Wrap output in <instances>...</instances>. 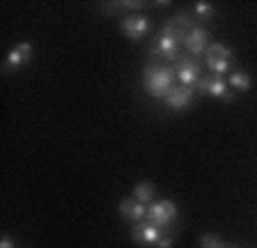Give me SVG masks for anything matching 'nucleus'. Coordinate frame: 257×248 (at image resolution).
<instances>
[{
    "instance_id": "18",
    "label": "nucleus",
    "mask_w": 257,
    "mask_h": 248,
    "mask_svg": "<svg viewBox=\"0 0 257 248\" xmlns=\"http://www.w3.org/2000/svg\"><path fill=\"white\" fill-rule=\"evenodd\" d=\"M0 248H14V239L7 237V234H5V237L0 239Z\"/></svg>"
},
{
    "instance_id": "9",
    "label": "nucleus",
    "mask_w": 257,
    "mask_h": 248,
    "mask_svg": "<svg viewBox=\"0 0 257 248\" xmlns=\"http://www.w3.org/2000/svg\"><path fill=\"white\" fill-rule=\"evenodd\" d=\"M30 60H32V44L30 42H19L14 49L7 53L3 71L10 74V71H14V69H21V67H26Z\"/></svg>"
},
{
    "instance_id": "12",
    "label": "nucleus",
    "mask_w": 257,
    "mask_h": 248,
    "mask_svg": "<svg viewBox=\"0 0 257 248\" xmlns=\"http://www.w3.org/2000/svg\"><path fill=\"white\" fill-rule=\"evenodd\" d=\"M193 87H186V85H175L170 92H168V97L163 99L166 101L168 108H172V110H186L188 106H191L193 101Z\"/></svg>"
},
{
    "instance_id": "11",
    "label": "nucleus",
    "mask_w": 257,
    "mask_h": 248,
    "mask_svg": "<svg viewBox=\"0 0 257 248\" xmlns=\"http://www.w3.org/2000/svg\"><path fill=\"white\" fill-rule=\"evenodd\" d=\"M147 207L150 205H143L134 195H128V198H124L122 202H119V214H122V218L128 223H143L145 218H147Z\"/></svg>"
},
{
    "instance_id": "1",
    "label": "nucleus",
    "mask_w": 257,
    "mask_h": 248,
    "mask_svg": "<svg viewBox=\"0 0 257 248\" xmlns=\"http://www.w3.org/2000/svg\"><path fill=\"white\" fill-rule=\"evenodd\" d=\"M182 44H184V37L168 23L166 28H161V33L154 37V42L150 46V55L152 60H156V65H170V62L179 60Z\"/></svg>"
},
{
    "instance_id": "4",
    "label": "nucleus",
    "mask_w": 257,
    "mask_h": 248,
    "mask_svg": "<svg viewBox=\"0 0 257 248\" xmlns=\"http://www.w3.org/2000/svg\"><path fill=\"white\" fill-rule=\"evenodd\" d=\"M209 71L216 76H225L227 71L234 69V53H232L225 44H209L207 53H204Z\"/></svg>"
},
{
    "instance_id": "17",
    "label": "nucleus",
    "mask_w": 257,
    "mask_h": 248,
    "mask_svg": "<svg viewBox=\"0 0 257 248\" xmlns=\"http://www.w3.org/2000/svg\"><path fill=\"white\" fill-rule=\"evenodd\" d=\"M172 246H175V237H172V232H163L154 248H172Z\"/></svg>"
},
{
    "instance_id": "6",
    "label": "nucleus",
    "mask_w": 257,
    "mask_h": 248,
    "mask_svg": "<svg viewBox=\"0 0 257 248\" xmlns=\"http://www.w3.org/2000/svg\"><path fill=\"white\" fill-rule=\"evenodd\" d=\"M119 30H122L124 37H128L131 42H140V39H145L147 35H150L152 30V21L150 17H145V14H128V17L122 19V23H119Z\"/></svg>"
},
{
    "instance_id": "2",
    "label": "nucleus",
    "mask_w": 257,
    "mask_h": 248,
    "mask_svg": "<svg viewBox=\"0 0 257 248\" xmlns=\"http://www.w3.org/2000/svg\"><path fill=\"white\" fill-rule=\"evenodd\" d=\"M175 69L168 65H152L143 71V87L154 99H166L168 92L175 87Z\"/></svg>"
},
{
    "instance_id": "13",
    "label": "nucleus",
    "mask_w": 257,
    "mask_h": 248,
    "mask_svg": "<svg viewBox=\"0 0 257 248\" xmlns=\"http://www.w3.org/2000/svg\"><path fill=\"white\" fill-rule=\"evenodd\" d=\"M227 83H230V87L234 92H248L252 87V76L246 69H232Z\"/></svg>"
},
{
    "instance_id": "15",
    "label": "nucleus",
    "mask_w": 257,
    "mask_h": 248,
    "mask_svg": "<svg viewBox=\"0 0 257 248\" xmlns=\"http://www.w3.org/2000/svg\"><path fill=\"white\" fill-rule=\"evenodd\" d=\"M214 5L211 3H204V0H200V3H195L193 5V17L198 19V21H209V19H214Z\"/></svg>"
},
{
    "instance_id": "10",
    "label": "nucleus",
    "mask_w": 257,
    "mask_h": 248,
    "mask_svg": "<svg viewBox=\"0 0 257 248\" xmlns=\"http://www.w3.org/2000/svg\"><path fill=\"white\" fill-rule=\"evenodd\" d=\"M161 234H163V230L152 225V223H147V221L136 223L134 230H131V237H134V241L138 243V246H156Z\"/></svg>"
},
{
    "instance_id": "16",
    "label": "nucleus",
    "mask_w": 257,
    "mask_h": 248,
    "mask_svg": "<svg viewBox=\"0 0 257 248\" xmlns=\"http://www.w3.org/2000/svg\"><path fill=\"white\" fill-rule=\"evenodd\" d=\"M200 248H236V246L234 243H225L216 234H202L200 237Z\"/></svg>"
},
{
    "instance_id": "3",
    "label": "nucleus",
    "mask_w": 257,
    "mask_h": 248,
    "mask_svg": "<svg viewBox=\"0 0 257 248\" xmlns=\"http://www.w3.org/2000/svg\"><path fill=\"white\" fill-rule=\"evenodd\" d=\"M177 216H179V209H177V205L172 200H154L147 207V218L145 221L161 227L163 232H168L177 223Z\"/></svg>"
},
{
    "instance_id": "7",
    "label": "nucleus",
    "mask_w": 257,
    "mask_h": 248,
    "mask_svg": "<svg viewBox=\"0 0 257 248\" xmlns=\"http://www.w3.org/2000/svg\"><path fill=\"white\" fill-rule=\"evenodd\" d=\"M184 46H186V51L191 53V58L198 60L200 55H204L209 49V30H204L202 26L195 23V26L184 35Z\"/></svg>"
},
{
    "instance_id": "8",
    "label": "nucleus",
    "mask_w": 257,
    "mask_h": 248,
    "mask_svg": "<svg viewBox=\"0 0 257 248\" xmlns=\"http://www.w3.org/2000/svg\"><path fill=\"white\" fill-rule=\"evenodd\" d=\"M175 74L179 85H186V87H198L200 78H202L200 76V65L195 58H182L175 67Z\"/></svg>"
},
{
    "instance_id": "14",
    "label": "nucleus",
    "mask_w": 257,
    "mask_h": 248,
    "mask_svg": "<svg viewBox=\"0 0 257 248\" xmlns=\"http://www.w3.org/2000/svg\"><path fill=\"white\" fill-rule=\"evenodd\" d=\"M134 195L138 202H143V205H152L154 202V195H156V189H154V184L150 182H140L134 186Z\"/></svg>"
},
{
    "instance_id": "5",
    "label": "nucleus",
    "mask_w": 257,
    "mask_h": 248,
    "mask_svg": "<svg viewBox=\"0 0 257 248\" xmlns=\"http://www.w3.org/2000/svg\"><path fill=\"white\" fill-rule=\"evenodd\" d=\"M198 90L202 94H209L214 99H220L225 103H232L234 101V90L230 87L227 78L225 76H216V74H209V76H202L198 83Z\"/></svg>"
}]
</instances>
